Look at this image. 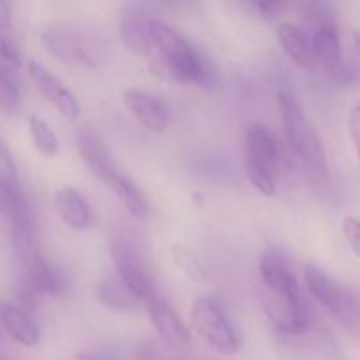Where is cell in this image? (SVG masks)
Returning a JSON list of instances; mask_svg holds the SVG:
<instances>
[{"label": "cell", "mask_w": 360, "mask_h": 360, "mask_svg": "<svg viewBox=\"0 0 360 360\" xmlns=\"http://www.w3.org/2000/svg\"><path fill=\"white\" fill-rule=\"evenodd\" d=\"M150 34L151 53L148 62L155 74L179 84H195L206 91L217 88V67L206 53L162 21H150Z\"/></svg>", "instance_id": "1"}, {"label": "cell", "mask_w": 360, "mask_h": 360, "mask_svg": "<svg viewBox=\"0 0 360 360\" xmlns=\"http://www.w3.org/2000/svg\"><path fill=\"white\" fill-rule=\"evenodd\" d=\"M280 109L285 136H287L288 144L292 146L294 153L316 176L326 178L327 172H329V164H327L326 150H323V144L316 134L315 127L306 118L295 98L285 91L280 94Z\"/></svg>", "instance_id": "2"}, {"label": "cell", "mask_w": 360, "mask_h": 360, "mask_svg": "<svg viewBox=\"0 0 360 360\" xmlns=\"http://www.w3.org/2000/svg\"><path fill=\"white\" fill-rule=\"evenodd\" d=\"M246 176L262 195H276V171L280 151L273 134L266 127L253 123L246 129Z\"/></svg>", "instance_id": "3"}, {"label": "cell", "mask_w": 360, "mask_h": 360, "mask_svg": "<svg viewBox=\"0 0 360 360\" xmlns=\"http://www.w3.org/2000/svg\"><path fill=\"white\" fill-rule=\"evenodd\" d=\"M42 42L49 55L72 67L98 65L104 56L101 42L88 32L72 27H49L42 32Z\"/></svg>", "instance_id": "4"}, {"label": "cell", "mask_w": 360, "mask_h": 360, "mask_svg": "<svg viewBox=\"0 0 360 360\" xmlns=\"http://www.w3.org/2000/svg\"><path fill=\"white\" fill-rule=\"evenodd\" d=\"M195 333L213 348L217 354L231 357L239 350V336L225 313L224 306L211 297L197 299L190 311Z\"/></svg>", "instance_id": "5"}, {"label": "cell", "mask_w": 360, "mask_h": 360, "mask_svg": "<svg viewBox=\"0 0 360 360\" xmlns=\"http://www.w3.org/2000/svg\"><path fill=\"white\" fill-rule=\"evenodd\" d=\"M111 257L115 260L118 278L137 301H148L153 297V278L134 243L129 239H115L111 245Z\"/></svg>", "instance_id": "6"}, {"label": "cell", "mask_w": 360, "mask_h": 360, "mask_svg": "<svg viewBox=\"0 0 360 360\" xmlns=\"http://www.w3.org/2000/svg\"><path fill=\"white\" fill-rule=\"evenodd\" d=\"M304 280L308 290L320 304L329 309L334 316L345 323H355L359 320V304L354 295L334 283L322 269L309 264L304 269Z\"/></svg>", "instance_id": "7"}, {"label": "cell", "mask_w": 360, "mask_h": 360, "mask_svg": "<svg viewBox=\"0 0 360 360\" xmlns=\"http://www.w3.org/2000/svg\"><path fill=\"white\" fill-rule=\"evenodd\" d=\"M27 69L32 81H34V84L37 86V90L42 94V97H44L49 104L55 105L56 111H58L63 118L70 120V122H76V120L79 118V104H77V98L74 97L72 91H70L55 74L49 72L42 63H39L37 60H28Z\"/></svg>", "instance_id": "8"}, {"label": "cell", "mask_w": 360, "mask_h": 360, "mask_svg": "<svg viewBox=\"0 0 360 360\" xmlns=\"http://www.w3.org/2000/svg\"><path fill=\"white\" fill-rule=\"evenodd\" d=\"M123 102L137 122L151 132H164L171 123L172 115L164 98L141 88H127Z\"/></svg>", "instance_id": "9"}, {"label": "cell", "mask_w": 360, "mask_h": 360, "mask_svg": "<svg viewBox=\"0 0 360 360\" xmlns=\"http://www.w3.org/2000/svg\"><path fill=\"white\" fill-rule=\"evenodd\" d=\"M11 238L13 248L18 257V264H28L39 253L37 241H35V220L34 211L27 195L21 193L11 211Z\"/></svg>", "instance_id": "10"}, {"label": "cell", "mask_w": 360, "mask_h": 360, "mask_svg": "<svg viewBox=\"0 0 360 360\" xmlns=\"http://www.w3.org/2000/svg\"><path fill=\"white\" fill-rule=\"evenodd\" d=\"M146 311L162 341L171 348H185L192 343V333L185 326L178 313L158 297H150L146 301Z\"/></svg>", "instance_id": "11"}, {"label": "cell", "mask_w": 360, "mask_h": 360, "mask_svg": "<svg viewBox=\"0 0 360 360\" xmlns=\"http://www.w3.org/2000/svg\"><path fill=\"white\" fill-rule=\"evenodd\" d=\"M77 150L91 174L97 176L102 183L120 171L111 150L94 129H81L77 132Z\"/></svg>", "instance_id": "12"}, {"label": "cell", "mask_w": 360, "mask_h": 360, "mask_svg": "<svg viewBox=\"0 0 360 360\" xmlns=\"http://www.w3.org/2000/svg\"><path fill=\"white\" fill-rule=\"evenodd\" d=\"M259 273L267 294L290 299L302 295L294 273L278 253L267 252L266 255H262L259 262Z\"/></svg>", "instance_id": "13"}, {"label": "cell", "mask_w": 360, "mask_h": 360, "mask_svg": "<svg viewBox=\"0 0 360 360\" xmlns=\"http://www.w3.org/2000/svg\"><path fill=\"white\" fill-rule=\"evenodd\" d=\"M0 323L6 333L21 347L32 348L41 340V330L32 320V315L13 302H0Z\"/></svg>", "instance_id": "14"}, {"label": "cell", "mask_w": 360, "mask_h": 360, "mask_svg": "<svg viewBox=\"0 0 360 360\" xmlns=\"http://www.w3.org/2000/svg\"><path fill=\"white\" fill-rule=\"evenodd\" d=\"M21 269L30 278L32 285L39 295H49V297H60L67 290V278L56 266L46 260L41 253L34 257L28 264H20Z\"/></svg>", "instance_id": "15"}, {"label": "cell", "mask_w": 360, "mask_h": 360, "mask_svg": "<svg viewBox=\"0 0 360 360\" xmlns=\"http://www.w3.org/2000/svg\"><path fill=\"white\" fill-rule=\"evenodd\" d=\"M55 207L63 224L72 231H86L94 224L86 199L72 186H63L56 192Z\"/></svg>", "instance_id": "16"}, {"label": "cell", "mask_w": 360, "mask_h": 360, "mask_svg": "<svg viewBox=\"0 0 360 360\" xmlns=\"http://www.w3.org/2000/svg\"><path fill=\"white\" fill-rule=\"evenodd\" d=\"M150 21L151 18H148L143 11L129 9L123 14L122 27H120L122 41L125 42L127 49L132 55L146 60L151 53Z\"/></svg>", "instance_id": "17"}, {"label": "cell", "mask_w": 360, "mask_h": 360, "mask_svg": "<svg viewBox=\"0 0 360 360\" xmlns=\"http://www.w3.org/2000/svg\"><path fill=\"white\" fill-rule=\"evenodd\" d=\"M311 44L316 62H320L329 72L340 77L341 72L345 70V65L343 56H341L340 35H338L336 28L330 23L320 25L316 28L315 35H313Z\"/></svg>", "instance_id": "18"}, {"label": "cell", "mask_w": 360, "mask_h": 360, "mask_svg": "<svg viewBox=\"0 0 360 360\" xmlns=\"http://www.w3.org/2000/svg\"><path fill=\"white\" fill-rule=\"evenodd\" d=\"M278 39L283 51L294 60L302 69H313L315 67V55H313L311 39L297 25L281 23L278 27Z\"/></svg>", "instance_id": "19"}, {"label": "cell", "mask_w": 360, "mask_h": 360, "mask_svg": "<svg viewBox=\"0 0 360 360\" xmlns=\"http://www.w3.org/2000/svg\"><path fill=\"white\" fill-rule=\"evenodd\" d=\"M104 185L109 186L116 193V197L125 204V207L129 210V213L132 217L139 218V220H146L150 217V204H148V199L137 188L136 183L129 176L123 174L122 171H116L115 174L109 176Z\"/></svg>", "instance_id": "20"}, {"label": "cell", "mask_w": 360, "mask_h": 360, "mask_svg": "<svg viewBox=\"0 0 360 360\" xmlns=\"http://www.w3.org/2000/svg\"><path fill=\"white\" fill-rule=\"evenodd\" d=\"M95 297L102 306L112 311H129L137 302L120 278H104L95 288Z\"/></svg>", "instance_id": "21"}, {"label": "cell", "mask_w": 360, "mask_h": 360, "mask_svg": "<svg viewBox=\"0 0 360 360\" xmlns=\"http://www.w3.org/2000/svg\"><path fill=\"white\" fill-rule=\"evenodd\" d=\"M28 130H30V137L34 141V146L42 157L53 158L58 155L60 141L56 134L53 132L51 127L39 116H30L28 120Z\"/></svg>", "instance_id": "22"}, {"label": "cell", "mask_w": 360, "mask_h": 360, "mask_svg": "<svg viewBox=\"0 0 360 360\" xmlns=\"http://www.w3.org/2000/svg\"><path fill=\"white\" fill-rule=\"evenodd\" d=\"M171 257H172V262L176 264V267H178V269L181 271L190 281L199 285L206 283L207 281L206 269H204V266L200 264V260L197 259V255L192 252V250L186 248V246L183 245H174L172 246Z\"/></svg>", "instance_id": "23"}, {"label": "cell", "mask_w": 360, "mask_h": 360, "mask_svg": "<svg viewBox=\"0 0 360 360\" xmlns=\"http://www.w3.org/2000/svg\"><path fill=\"white\" fill-rule=\"evenodd\" d=\"M21 109V91L13 70L0 67V112L14 116Z\"/></svg>", "instance_id": "24"}, {"label": "cell", "mask_w": 360, "mask_h": 360, "mask_svg": "<svg viewBox=\"0 0 360 360\" xmlns=\"http://www.w3.org/2000/svg\"><path fill=\"white\" fill-rule=\"evenodd\" d=\"M21 63H23V60H21V53L18 46L14 44L13 39L4 35L2 30H0V67L16 70L20 69Z\"/></svg>", "instance_id": "25"}, {"label": "cell", "mask_w": 360, "mask_h": 360, "mask_svg": "<svg viewBox=\"0 0 360 360\" xmlns=\"http://www.w3.org/2000/svg\"><path fill=\"white\" fill-rule=\"evenodd\" d=\"M23 193L21 186H14L11 183L0 179V218H7L9 220L11 211H13L14 204H16L18 197Z\"/></svg>", "instance_id": "26"}, {"label": "cell", "mask_w": 360, "mask_h": 360, "mask_svg": "<svg viewBox=\"0 0 360 360\" xmlns=\"http://www.w3.org/2000/svg\"><path fill=\"white\" fill-rule=\"evenodd\" d=\"M0 179H4V181L11 183L14 186H21L20 176H18V169L14 165L13 157H11V151L7 150L2 139H0Z\"/></svg>", "instance_id": "27"}, {"label": "cell", "mask_w": 360, "mask_h": 360, "mask_svg": "<svg viewBox=\"0 0 360 360\" xmlns=\"http://www.w3.org/2000/svg\"><path fill=\"white\" fill-rule=\"evenodd\" d=\"M343 234L350 245L352 252L360 259V220L355 217H347L343 220Z\"/></svg>", "instance_id": "28"}, {"label": "cell", "mask_w": 360, "mask_h": 360, "mask_svg": "<svg viewBox=\"0 0 360 360\" xmlns=\"http://www.w3.org/2000/svg\"><path fill=\"white\" fill-rule=\"evenodd\" d=\"M250 2H252V6L255 7L260 16L271 20V18L281 13L285 0H250Z\"/></svg>", "instance_id": "29"}, {"label": "cell", "mask_w": 360, "mask_h": 360, "mask_svg": "<svg viewBox=\"0 0 360 360\" xmlns=\"http://www.w3.org/2000/svg\"><path fill=\"white\" fill-rule=\"evenodd\" d=\"M348 132H350V139L360 162V102L352 108L350 116H348Z\"/></svg>", "instance_id": "30"}, {"label": "cell", "mask_w": 360, "mask_h": 360, "mask_svg": "<svg viewBox=\"0 0 360 360\" xmlns=\"http://www.w3.org/2000/svg\"><path fill=\"white\" fill-rule=\"evenodd\" d=\"M76 360H118V357L109 350H95V352H83V354H77Z\"/></svg>", "instance_id": "31"}, {"label": "cell", "mask_w": 360, "mask_h": 360, "mask_svg": "<svg viewBox=\"0 0 360 360\" xmlns=\"http://www.w3.org/2000/svg\"><path fill=\"white\" fill-rule=\"evenodd\" d=\"M11 25V6L7 0H0V30H6Z\"/></svg>", "instance_id": "32"}, {"label": "cell", "mask_w": 360, "mask_h": 360, "mask_svg": "<svg viewBox=\"0 0 360 360\" xmlns=\"http://www.w3.org/2000/svg\"><path fill=\"white\" fill-rule=\"evenodd\" d=\"M164 6L172 7V9H183V7H190L195 0H158Z\"/></svg>", "instance_id": "33"}, {"label": "cell", "mask_w": 360, "mask_h": 360, "mask_svg": "<svg viewBox=\"0 0 360 360\" xmlns=\"http://www.w3.org/2000/svg\"><path fill=\"white\" fill-rule=\"evenodd\" d=\"M354 42H355V49H357V55H359V58H360V32H355Z\"/></svg>", "instance_id": "34"}, {"label": "cell", "mask_w": 360, "mask_h": 360, "mask_svg": "<svg viewBox=\"0 0 360 360\" xmlns=\"http://www.w3.org/2000/svg\"><path fill=\"white\" fill-rule=\"evenodd\" d=\"M0 360H9V359H6V357H4V355H0Z\"/></svg>", "instance_id": "35"}]
</instances>
